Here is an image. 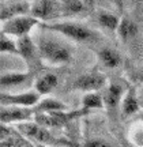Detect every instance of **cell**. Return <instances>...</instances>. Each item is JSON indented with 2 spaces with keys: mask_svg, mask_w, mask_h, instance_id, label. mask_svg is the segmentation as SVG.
<instances>
[{
  "mask_svg": "<svg viewBox=\"0 0 143 147\" xmlns=\"http://www.w3.org/2000/svg\"><path fill=\"white\" fill-rule=\"evenodd\" d=\"M40 27L45 32L57 33L75 42H93L98 40V33L89 26L74 21H52L42 22Z\"/></svg>",
  "mask_w": 143,
  "mask_h": 147,
  "instance_id": "obj_1",
  "label": "cell"
},
{
  "mask_svg": "<svg viewBox=\"0 0 143 147\" xmlns=\"http://www.w3.org/2000/svg\"><path fill=\"white\" fill-rule=\"evenodd\" d=\"M16 129L21 132L23 136L30 139L34 143H42L47 146H60V147H82L80 144H76L75 142H71L65 138L55 136L49 128L38 124L36 121H27L16 124Z\"/></svg>",
  "mask_w": 143,
  "mask_h": 147,
  "instance_id": "obj_2",
  "label": "cell"
},
{
  "mask_svg": "<svg viewBox=\"0 0 143 147\" xmlns=\"http://www.w3.org/2000/svg\"><path fill=\"white\" fill-rule=\"evenodd\" d=\"M36 42L44 63L51 65H65L72 60L71 49L52 37L41 36Z\"/></svg>",
  "mask_w": 143,
  "mask_h": 147,
  "instance_id": "obj_3",
  "label": "cell"
},
{
  "mask_svg": "<svg viewBox=\"0 0 143 147\" xmlns=\"http://www.w3.org/2000/svg\"><path fill=\"white\" fill-rule=\"evenodd\" d=\"M16 42H18V56H21L23 59V61L27 65V69L34 74L38 69H41L44 61L41 59L40 51H38L37 42L30 36L19 37Z\"/></svg>",
  "mask_w": 143,
  "mask_h": 147,
  "instance_id": "obj_4",
  "label": "cell"
},
{
  "mask_svg": "<svg viewBox=\"0 0 143 147\" xmlns=\"http://www.w3.org/2000/svg\"><path fill=\"white\" fill-rule=\"evenodd\" d=\"M40 26L41 21L34 18L33 15H19L15 18H10L7 21L1 22V33L7 36H14L16 38L29 36L34 26Z\"/></svg>",
  "mask_w": 143,
  "mask_h": 147,
  "instance_id": "obj_5",
  "label": "cell"
},
{
  "mask_svg": "<svg viewBox=\"0 0 143 147\" xmlns=\"http://www.w3.org/2000/svg\"><path fill=\"white\" fill-rule=\"evenodd\" d=\"M108 84V79L106 75L102 74L101 71L93 69L86 74H82L69 86V90H79L83 93H89V91H100L104 90Z\"/></svg>",
  "mask_w": 143,
  "mask_h": 147,
  "instance_id": "obj_6",
  "label": "cell"
},
{
  "mask_svg": "<svg viewBox=\"0 0 143 147\" xmlns=\"http://www.w3.org/2000/svg\"><path fill=\"white\" fill-rule=\"evenodd\" d=\"M30 15L40 19L41 23L57 21L59 18H63L60 1L59 0H36L32 4Z\"/></svg>",
  "mask_w": 143,
  "mask_h": 147,
  "instance_id": "obj_7",
  "label": "cell"
},
{
  "mask_svg": "<svg viewBox=\"0 0 143 147\" xmlns=\"http://www.w3.org/2000/svg\"><path fill=\"white\" fill-rule=\"evenodd\" d=\"M36 116L34 106L33 108H26V106H15V105H1V112H0V120L1 124H21V123H27L33 121Z\"/></svg>",
  "mask_w": 143,
  "mask_h": 147,
  "instance_id": "obj_8",
  "label": "cell"
},
{
  "mask_svg": "<svg viewBox=\"0 0 143 147\" xmlns=\"http://www.w3.org/2000/svg\"><path fill=\"white\" fill-rule=\"evenodd\" d=\"M128 87L124 86L123 82H116L113 80L109 84H106V87L102 91V97H104V104H105V110H108L111 115L116 113L120 109L121 105V100Z\"/></svg>",
  "mask_w": 143,
  "mask_h": 147,
  "instance_id": "obj_9",
  "label": "cell"
},
{
  "mask_svg": "<svg viewBox=\"0 0 143 147\" xmlns=\"http://www.w3.org/2000/svg\"><path fill=\"white\" fill-rule=\"evenodd\" d=\"M42 95L37 90H30V91H23V93H7L1 90L0 101L1 105H15V106H26L33 108L40 102Z\"/></svg>",
  "mask_w": 143,
  "mask_h": 147,
  "instance_id": "obj_10",
  "label": "cell"
},
{
  "mask_svg": "<svg viewBox=\"0 0 143 147\" xmlns=\"http://www.w3.org/2000/svg\"><path fill=\"white\" fill-rule=\"evenodd\" d=\"M142 106H140V101H139V91L136 86H128L125 94L121 100V105H120V115L123 119H128L131 116L136 115L140 112Z\"/></svg>",
  "mask_w": 143,
  "mask_h": 147,
  "instance_id": "obj_11",
  "label": "cell"
},
{
  "mask_svg": "<svg viewBox=\"0 0 143 147\" xmlns=\"http://www.w3.org/2000/svg\"><path fill=\"white\" fill-rule=\"evenodd\" d=\"M36 74L32 71H14V72H3L0 76V84H1V89L7 90V89H14V87H19V86H26L33 78H34Z\"/></svg>",
  "mask_w": 143,
  "mask_h": 147,
  "instance_id": "obj_12",
  "label": "cell"
},
{
  "mask_svg": "<svg viewBox=\"0 0 143 147\" xmlns=\"http://www.w3.org/2000/svg\"><path fill=\"white\" fill-rule=\"evenodd\" d=\"M32 12V4L26 0H15V1H3L1 3V22L10 18L19 15H29Z\"/></svg>",
  "mask_w": 143,
  "mask_h": 147,
  "instance_id": "obj_13",
  "label": "cell"
},
{
  "mask_svg": "<svg viewBox=\"0 0 143 147\" xmlns=\"http://www.w3.org/2000/svg\"><path fill=\"white\" fill-rule=\"evenodd\" d=\"M97 59H98V63L104 68L108 69H116L123 64V57L120 52L109 47L100 48L97 51Z\"/></svg>",
  "mask_w": 143,
  "mask_h": 147,
  "instance_id": "obj_14",
  "label": "cell"
},
{
  "mask_svg": "<svg viewBox=\"0 0 143 147\" xmlns=\"http://www.w3.org/2000/svg\"><path fill=\"white\" fill-rule=\"evenodd\" d=\"M94 21L100 25L101 27H104L109 32H117V27L120 25V19L116 14H113L111 11L102 10V8H98V10L94 11Z\"/></svg>",
  "mask_w": 143,
  "mask_h": 147,
  "instance_id": "obj_15",
  "label": "cell"
},
{
  "mask_svg": "<svg viewBox=\"0 0 143 147\" xmlns=\"http://www.w3.org/2000/svg\"><path fill=\"white\" fill-rule=\"evenodd\" d=\"M57 84H59V78L56 74L45 72L42 75H40L34 80V90H37L41 95H48L57 87Z\"/></svg>",
  "mask_w": 143,
  "mask_h": 147,
  "instance_id": "obj_16",
  "label": "cell"
},
{
  "mask_svg": "<svg viewBox=\"0 0 143 147\" xmlns=\"http://www.w3.org/2000/svg\"><path fill=\"white\" fill-rule=\"evenodd\" d=\"M61 5L63 18H74V16L85 15L90 10L83 3V0H59Z\"/></svg>",
  "mask_w": 143,
  "mask_h": 147,
  "instance_id": "obj_17",
  "label": "cell"
},
{
  "mask_svg": "<svg viewBox=\"0 0 143 147\" xmlns=\"http://www.w3.org/2000/svg\"><path fill=\"white\" fill-rule=\"evenodd\" d=\"M139 29H138V25L128 16H123L120 19V25L117 27V36L121 41L127 42L130 40H132L134 37H136L138 34Z\"/></svg>",
  "mask_w": 143,
  "mask_h": 147,
  "instance_id": "obj_18",
  "label": "cell"
},
{
  "mask_svg": "<svg viewBox=\"0 0 143 147\" xmlns=\"http://www.w3.org/2000/svg\"><path fill=\"white\" fill-rule=\"evenodd\" d=\"M80 108L87 109L93 112V110H104L105 109V104H104V97L101 91H89L85 93L80 101Z\"/></svg>",
  "mask_w": 143,
  "mask_h": 147,
  "instance_id": "obj_19",
  "label": "cell"
},
{
  "mask_svg": "<svg viewBox=\"0 0 143 147\" xmlns=\"http://www.w3.org/2000/svg\"><path fill=\"white\" fill-rule=\"evenodd\" d=\"M36 113L37 112H44V113H51V112H60V110H68V106L65 105L64 102L52 98V97H45L41 98L40 102L34 106Z\"/></svg>",
  "mask_w": 143,
  "mask_h": 147,
  "instance_id": "obj_20",
  "label": "cell"
},
{
  "mask_svg": "<svg viewBox=\"0 0 143 147\" xmlns=\"http://www.w3.org/2000/svg\"><path fill=\"white\" fill-rule=\"evenodd\" d=\"M127 139L135 146L143 147V121L134 123L130 128V131H128Z\"/></svg>",
  "mask_w": 143,
  "mask_h": 147,
  "instance_id": "obj_21",
  "label": "cell"
},
{
  "mask_svg": "<svg viewBox=\"0 0 143 147\" xmlns=\"http://www.w3.org/2000/svg\"><path fill=\"white\" fill-rule=\"evenodd\" d=\"M0 51L1 53H8V55H18V42L14 41L10 36L1 33L0 38Z\"/></svg>",
  "mask_w": 143,
  "mask_h": 147,
  "instance_id": "obj_22",
  "label": "cell"
},
{
  "mask_svg": "<svg viewBox=\"0 0 143 147\" xmlns=\"http://www.w3.org/2000/svg\"><path fill=\"white\" fill-rule=\"evenodd\" d=\"M82 147H113L109 142H106L101 138H90L87 139L83 144H80Z\"/></svg>",
  "mask_w": 143,
  "mask_h": 147,
  "instance_id": "obj_23",
  "label": "cell"
},
{
  "mask_svg": "<svg viewBox=\"0 0 143 147\" xmlns=\"http://www.w3.org/2000/svg\"><path fill=\"white\" fill-rule=\"evenodd\" d=\"M130 79L135 84H143V65L136 69H134L132 72L130 74Z\"/></svg>",
  "mask_w": 143,
  "mask_h": 147,
  "instance_id": "obj_24",
  "label": "cell"
},
{
  "mask_svg": "<svg viewBox=\"0 0 143 147\" xmlns=\"http://www.w3.org/2000/svg\"><path fill=\"white\" fill-rule=\"evenodd\" d=\"M100 1L101 0H83V3H85L89 8H93V7H94L97 3H100Z\"/></svg>",
  "mask_w": 143,
  "mask_h": 147,
  "instance_id": "obj_25",
  "label": "cell"
},
{
  "mask_svg": "<svg viewBox=\"0 0 143 147\" xmlns=\"http://www.w3.org/2000/svg\"><path fill=\"white\" fill-rule=\"evenodd\" d=\"M123 147H138V146H135V144H132V143L130 142L128 139H124L123 140V144H121Z\"/></svg>",
  "mask_w": 143,
  "mask_h": 147,
  "instance_id": "obj_26",
  "label": "cell"
},
{
  "mask_svg": "<svg viewBox=\"0 0 143 147\" xmlns=\"http://www.w3.org/2000/svg\"><path fill=\"white\" fill-rule=\"evenodd\" d=\"M139 91V101H140V106H142V110H143V87L140 90H138Z\"/></svg>",
  "mask_w": 143,
  "mask_h": 147,
  "instance_id": "obj_27",
  "label": "cell"
},
{
  "mask_svg": "<svg viewBox=\"0 0 143 147\" xmlns=\"http://www.w3.org/2000/svg\"><path fill=\"white\" fill-rule=\"evenodd\" d=\"M37 147H52V146H47V144H42V143H36Z\"/></svg>",
  "mask_w": 143,
  "mask_h": 147,
  "instance_id": "obj_28",
  "label": "cell"
},
{
  "mask_svg": "<svg viewBox=\"0 0 143 147\" xmlns=\"http://www.w3.org/2000/svg\"><path fill=\"white\" fill-rule=\"evenodd\" d=\"M1 1H5V0H1Z\"/></svg>",
  "mask_w": 143,
  "mask_h": 147,
  "instance_id": "obj_29",
  "label": "cell"
}]
</instances>
